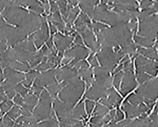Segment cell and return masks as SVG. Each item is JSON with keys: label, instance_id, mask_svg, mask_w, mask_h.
I'll list each match as a JSON object with an SVG mask.
<instances>
[{"label": "cell", "instance_id": "obj_1", "mask_svg": "<svg viewBox=\"0 0 158 127\" xmlns=\"http://www.w3.org/2000/svg\"><path fill=\"white\" fill-rule=\"evenodd\" d=\"M12 100H13V102H14L15 105L20 106V107H21V106L23 105V103H24V98H23V96H21L19 93H17V92H16V94H15V96L12 99Z\"/></svg>", "mask_w": 158, "mask_h": 127}]
</instances>
